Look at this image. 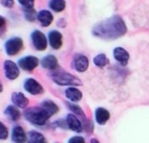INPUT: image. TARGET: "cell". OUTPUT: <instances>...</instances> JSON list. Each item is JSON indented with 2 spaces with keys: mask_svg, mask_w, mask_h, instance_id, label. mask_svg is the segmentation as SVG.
Listing matches in <instances>:
<instances>
[{
  "mask_svg": "<svg viewBox=\"0 0 149 143\" xmlns=\"http://www.w3.org/2000/svg\"><path fill=\"white\" fill-rule=\"evenodd\" d=\"M4 115L9 119L11 122H18L22 118V112L20 109L15 107L14 105H8L5 109H4Z\"/></svg>",
  "mask_w": 149,
  "mask_h": 143,
  "instance_id": "cell-15",
  "label": "cell"
},
{
  "mask_svg": "<svg viewBox=\"0 0 149 143\" xmlns=\"http://www.w3.org/2000/svg\"><path fill=\"white\" fill-rule=\"evenodd\" d=\"M8 137H9V130L7 126L3 122L0 121V140L3 141V140L8 139Z\"/></svg>",
  "mask_w": 149,
  "mask_h": 143,
  "instance_id": "cell-25",
  "label": "cell"
},
{
  "mask_svg": "<svg viewBox=\"0 0 149 143\" xmlns=\"http://www.w3.org/2000/svg\"><path fill=\"white\" fill-rule=\"evenodd\" d=\"M48 42L52 49L59 50L63 45V36L57 29H52L48 33Z\"/></svg>",
  "mask_w": 149,
  "mask_h": 143,
  "instance_id": "cell-11",
  "label": "cell"
},
{
  "mask_svg": "<svg viewBox=\"0 0 149 143\" xmlns=\"http://www.w3.org/2000/svg\"><path fill=\"white\" fill-rule=\"evenodd\" d=\"M22 13H24V17L26 22H33L37 20L38 11H36L35 8H28V9H22Z\"/></svg>",
  "mask_w": 149,
  "mask_h": 143,
  "instance_id": "cell-23",
  "label": "cell"
},
{
  "mask_svg": "<svg viewBox=\"0 0 149 143\" xmlns=\"http://www.w3.org/2000/svg\"><path fill=\"white\" fill-rule=\"evenodd\" d=\"M88 59L82 54H75L72 60V66L78 72H84L88 68Z\"/></svg>",
  "mask_w": 149,
  "mask_h": 143,
  "instance_id": "cell-12",
  "label": "cell"
},
{
  "mask_svg": "<svg viewBox=\"0 0 149 143\" xmlns=\"http://www.w3.org/2000/svg\"><path fill=\"white\" fill-rule=\"evenodd\" d=\"M24 118L31 125L36 127H43L48 123L51 116L46 110H44L41 106L39 107H31L24 110L22 113Z\"/></svg>",
  "mask_w": 149,
  "mask_h": 143,
  "instance_id": "cell-2",
  "label": "cell"
},
{
  "mask_svg": "<svg viewBox=\"0 0 149 143\" xmlns=\"http://www.w3.org/2000/svg\"><path fill=\"white\" fill-rule=\"evenodd\" d=\"M17 64L22 70L26 72H31L41 64V60L33 55H26L18 59Z\"/></svg>",
  "mask_w": 149,
  "mask_h": 143,
  "instance_id": "cell-7",
  "label": "cell"
},
{
  "mask_svg": "<svg viewBox=\"0 0 149 143\" xmlns=\"http://www.w3.org/2000/svg\"><path fill=\"white\" fill-rule=\"evenodd\" d=\"M57 26L59 27V28H65V26H66V22H65L64 18H60V20H58Z\"/></svg>",
  "mask_w": 149,
  "mask_h": 143,
  "instance_id": "cell-31",
  "label": "cell"
},
{
  "mask_svg": "<svg viewBox=\"0 0 149 143\" xmlns=\"http://www.w3.org/2000/svg\"><path fill=\"white\" fill-rule=\"evenodd\" d=\"M114 57L118 62L121 63L122 65H127L128 60H129V53L125 49L121 47H118L114 50Z\"/></svg>",
  "mask_w": 149,
  "mask_h": 143,
  "instance_id": "cell-20",
  "label": "cell"
},
{
  "mask_svg": "<svg viewBox=\"0 0 149 143\" xmlns=\"http://www.w3.org/2000/svg\"><path fill=\"white\" fill-rule=\"evenodd\" d=\"M51 78L56 84L60 86H69L70 87V86H78L82 84L79 78H77L71 73L61 70V69L53 71L51 73Z\"/></svg>",
  "mask_w": 149,
  "mask_h": 143,
  "instance_id": "cell-3",
  "label": "cell"
},
{
  "mask_svg": "<svg viewBox=\"0 0 149 143\" xmlns=\"http://www.w3.org/2000/svg\"><path fill=\"white\" fill-rule=\"evenodd\" d=\"M0 2H1V5L4 8L10 9L14 6V0H0Z\"/></svg>",
  "mask_w": 149,
  "mask_h": 143,
  "instance_id": "cell-28",
  "label": "cell"
},
{
  "mask_svg": "<svg viewBox=\"0 0 149 143\" xmlns=\"http://www.w3.org/2000/svg\"><path fill=\"white\" fill-rule=\"evenodd\" d=\"M127 31L124 20L121 16L114 15L108 20L100 22L92 29V33L95 37L104 40H115L121 38Z\"/></svg>",
  "mask_w": 149,
  "mask_h": 143,
  "instance_id": "cell-1",
  "label": "cell"
},
{
  "mask_svg": "<svg viewBox=\"0 0 149 143\" xmlns=\"http://www.w3.org/2000/svg\"><path fill=\"white\" fill-rule=\"evenodd\" d=\"M68 143H85V140L81 136H73L68 140Z\"/></svg>",
  "mask_w": 149,
  "mask_h": 143,
  "instance_id": "cell-29",
  "label": "cell"
},
{
  "mask_svg": "<svg viewBox=\"0 0 149 143\" xmlns=\"http://www.w3.org/2000/svg\"><path fill=\"white\" fill-rule=\"evenodd\" d=\"M3 72L8 80H15L20 75V68L16 62L7 59L3 62Z\"/></svg>",
  "mask_w": 149,
  "mask_h": 143,
  "instance_id": "cell-6",
  "label": "cell"
},
{
  "mask_svg": "<svg viewBox=\"0 0 149 143\" xmlns=\"http://www.w3.org/2000/svg\"><path fill=\"white\" fill-rule=\"evenodd\" d=\"M24 49V40L20 37H11L4 43V52L9 57H13Z\"/></svg>",
  "mask_w": 149,
  "mask_h": 143,
  "instance_id": "cell-4",
  "label": "cell"
},
{
  "mask_svg": "<svg viewBox=\"0 0 149 143\" xmlns=\"http://www.w3.org/2000/svg\"><path fill=\"white\" fill-rule=\"evenodd\" d=\"M90 143H100V142H98L96 139H91L90 140Z\"/></svg>",
  "mask_w": 149,
  "mask_h": 143,
  "instance_id": "cell-33",
  "label": "cell"
},
{
  "mask_svg": "<svg viewBox=\"0 0 149 143\" xmlns=\"http://www.w3.org/2000/svg\"><path fill=\"white\" fill-rule=\"evenodd\" d=\"M3 91V84H2V82L0 81V93Z\"/></svg>",
  "mask_w": 149,
  "mask_h": 143,
  "instance_id": "cell-32",
  "label": "cell"
},
{
  "mask_svg": "<svg viewBox=\"0 0 149 143\" xmlns=\"http://www.w3.org/2000/svg\"><path fill=\"white\" fill-rule=\"evenodd\" d=\"M67 107L68 109L71 111L72 113H74L75 115H78V116H83V110L78 106V105H75L73 103H67Z\"/></svg>",
  "mask_w": 149,
  "mask_h": 143,
  "instance_id": "cell-26",
  "label": "cell"
},
{
  "mask_svg": "<svg viewBox=\"0 0 149 143\" xmlns=\"http://www.w3.org/2000/svg\"><path fill=\"white\" fill-rule=\"evenodd\" d=\"M17 2L24 9L33 8L35 6V0H17Z\"/></svg>",
  "mask_w": 149,
  "mask_h": 143,
  "instance_id": "cell-27",
  "label": "cell"
},
{
  "mask_svg": "<svg viewBox=\"0 0 149 143\" xmlns=\"http://www.w3.org/2000/svg\"><path fill=\"white\" fill-rule=\"evenodd\" d=\"M10 138L13 143H26L28 142V133L22 126L15 125L11 129Z\"/></svg>",
  "mask_w": 149,
  "mask_h": 143,
  "instance_id": "cell-9",
  "label": "cell"
},
{
  "mask_svg": "<svg viewBox=\"0 0 149 143\" xmlns=\"http://www.w3.org/2000/svg\"><path fill=\"white\" fill-rule=\"evenodd\" d=\"M41 66L44 69L49 71H55L59 67V62H58V59L55 55H52V54H48V55L44 56L41 59Z\"/></svg>",
  "mask_w": 149,
  "mask_h": 143,
  "instance_id": "cell-13",
  "label": "cell"
},
{
  "mask_svg": "<svg viewBox=\"0 0 149 143\" xmlns=\"http://www.w3.org/2000/svg\"><path fill=\"white\" fill-rule=\"evenodd\" d=\"M95 119L100 125H104L110 119V113L104 108H98L95 111Z\"/></svg>",
  "mask_w": 149,
  "mask_h": 143,
  "instance_id": "cell-21",
  "label": "cell"
},
{
  "mask_svg": "<svg viewBox=\"0 0 149 143\" xmlns=\"http://www.w3.org/2000/svg\"><path fill=\"white\" fill-rule=\"evenodd\" d=\"M10 100H11L12 105L17 107L20 110H26V109L29 108V105H30V100H29L28 96L22 91L12 92Z\"/></svg>",
  "mask_w": 149,
  "mask_h": 143,
  "instance_id": "cell-10",
  "label": "cell"
},
{
  "mask_svg": "<svg viewBox=\"0 0 149 143\" xmlns=\"http://www.w3.org/2000/svg\"><path fill=\"white\" fill-rule=\"evenodd\" d=\"M31 42L33 47L35 48L37 51L43 52L49 46V42H48V37L40 29H33L31 33Z\"/></svg>",
  "mask_w": 149,
  "mask_h": 143,
  "instance_id": "cell-5",
  "label": "cell"
},
{
  "mask_svg": "<svg viewBox=\"0 0 149 143\" xmlns=\"http://www.w3.org/2000/svg\"><path fill=\"white\" fill-rule=\"evenodd\" d=\"M49 7L54 12H62L66 7V1L65 0H50Z\"/></svg>",
  "mask_w": 149,
  "mask_h": 143,
  "instance_id": "cell-22",
  "label": "cell"
},
{
  "mask_svg": "<svg viewBox=\"0 0 149 143\" xmlns=\"http://www.w3.org/2000/svg\"><path fill=\"white\" fill-rule=\"evenodd\" d=\"M26 143H49L47 138L42 132L37 130H31L28 132V142Z\"/></svg>",
  "mask_w": 149,
  "mask_h": 143,
  "instance_id": "cell-18",
  "label": "cell"
},
{
  "mask_svg": "<svg viewBox=\"0 0 149 143\" xmlns=\"http://www.w3.org/2000/svg\"><path fill=\"white\" fill-rule=\"evenodd\" d=\"M93 63L100 68H102V67L107 66L109 64V59L107 58V56L104 54H100V55L95 56L93 58Z\"/></svg>",
  "mask_w": 149,
  "mask_h": 143,
  "instance_id": "cell-24",
  "label": "cell"
},
{
  "mask_svg": "<svg viewBox=\"0 0 149 143\" xmlns=\"http://www.w3.org/2000/svg\"><path fill=\"white\" fill-rule=\"evenodd\" d=\"M37 20L39 22V24H41V27L43 28H48L52 24L54 20V15L50 10L48 9H41L38 11V16Z\"/></svg>",
  "mask_w": 149,
  "mask_h": 143,
  "instance_id": "cell-14",
  "label": "cell"
},
{
  "mask_svg": "<svg viewBox=\"0 0 149 143\" xmlns=\"http://www.w3.org/2000/svg\"><path fill=\"white\" fill-rule=\"evenodd\" d=\"M67 127L74 132H81L82 131V124L78 120V118L73 114H68L66 117Z\"/></svg>",
  "mask_w": 149,
  "mask_h": 143,
  "instance_id": "cell-16",
  "label": "cell"
},
{
  "mask_svg": "<svg viewBox=\"0 0 149 143\" xmlns=\"http://www.w3.org/2000/svg\"><path fill=\"white\" fill-rule=\"evenodd\" d=\"M24 89L31 96H40L44 92V87L37 79L29 77L24 82Z\"/></svg>",
  "mask_w": 149,
  "mask_h": 143,
  "instance_id": "cell-8",
  "label": "cell"
},
{
  "mask_svg": "<svg viewBox=\"0 0 149 143\" xmlns=\"http://www.w3.org/2000/svg\"><path fill=\"white\" fill-rule=\"evenodd\" d=\"M40 106L46 110L48 113L50 114L51 117H53L54 115H56L58 112H59V107L56 103H54L53 100H45L40 104Z\"/></svg>",
  "mask_w": 149,
  "mask_h": 143,
  "instance_id": "cell-19",
  "label": "cell"
},
{
  "mask_svg": "<svg viewBox=\"0 0 149 143\" xmlns=\"http://www.w3.org/2000/svg\"><path fill=\"white\" fill-rule=\"evenodd\" d=\"M5 27H6V18L4 16L0 15V31L2 33H4V31H5Z\"/></svg>",
  "mask_w": 149,
  "mask_h": 143,
  "instance_id": "cell-30",
  "label": "cell"
},
{
  "mask_svg": "<svg viewBox=\"0 0 149 143\" xmlns=\"http://www.w3.org/2000/svg\"><path fill=\"white\" fill-rule=\"evenodd\" d=\"M65 96L70 103H77L82 98V92L76 88V86H70L65 90Z\"/></svg>",
  "mask_w": 149,
  "mask_h": 143,
  "instance_id": "cell-17",
  "label": "cell"
}]
</instances>
